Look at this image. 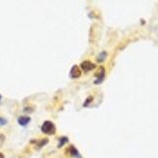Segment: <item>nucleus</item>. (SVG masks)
I'll return each instance as SVG.
<instances>
[{
  "instance_id": "nucleus-5",
  "label": "nucleus",
  "mask_w": 158,
  "mask_h": 158,
  "mask_svg": "<svg viewBox=\"0 0 158 158\" xmlns=\"http://www.w3.org/2000/svg\"><path fill=\"white\" fill-rule=\"evenodd\" d=\"M69 151H70L71 156H77L78 155V151L76 150V148L74 146H70L69 147Z\"/></svg>"
},
{
  "instance_id": "nucleus-7",
  "label": "nucleus",
  "mask_w": 158,
  "mask_h": 158,
  "mask_svg": "<svg viewBox=\"0 0 158 158\" xmlns=\"http://www.w3.org/2000/svg\"><path fill=\"white\" fill-rule=\"evenodd\" d=\"M3 141H4V135H0V145L2 144Z\"/></svg>"
},
{
  "instance_id": "nucleus-1",
  "label": "nucleus",
  "mask_w": 158,
  "mask_h": 158,
  "mask_svg": "<svg viewBox=\"0 0 158 158\" xmlns=\"http://www.w3.org/2000/svg\"><path fill=\"white\" fill-rule=\"evenodd\" d=\"M42 131L44 133H48V135H52L56 131V126L53 125L52 122L46 121L42 126Z\"/></svg>"
},
{
  "instance_id": "nucleus-4",
  "label": "nucleus",
  "mask_w": 158,
  "mask_h": 158,
  "mask_svg": "<svg viewBox=\"0 0 158 158\" xmlns=\"http://www.w3.org/2000/svg\"><path fill=\"white\" fill-rule=\"evenodd\" d=\"M18 121H19V123H20V125L25 126V125H27V123L30 122V118H29V117H20V118H18Z\"/></svg>"
},
{
  "instance_id": "nucleus-2",
  "label": "nucleus",
  "mask_w": 158,
  "mask_h": 158,
  "mask_svg": "<svg viewBox=\"0 0 158 158\" xmlns=\"http://www.w3.org/2000/svg\"><path fill=\"white\" fill-rule=\"evenodd\" d=\"M81 68L83 69L84 71H89V70H92V69L95 68V64L92 63L91 61H89V60H84L81 63Z\"/></svg>"
},
{
  "instance_id": "nucleus-6",
  "label": "nucleus",
  "mask_w": 158,
  "mask_h": 158,
  "mask_svg": "<svg viewBox=\"0 0 158 158\" xmlns=\"http://www.w3.org/2000/svg\"><path fill=\"white\" fill-rule=\"evenodd\" d=\"M65 141H67V138L66 137H62L61 139H60V144H59V146H61Z\"/></svg>"
},
{
  "instance_id": "nucleus-9",
  "label": "nucleus",
  "mask_w": 158,
  "mask_h": 158,
  "mask_svg": "<svg viewBox=\"0 0 158 158\" xmlns=\"http://www.w3.org/2000/svg\"><path fill=\"white\" fill-rule=\"evenodd\" d=\"M0 98H1V97H0Z\"/></svg>"
},
{
  "instance_id": "nucleus-3",
  "label": "nucleus",
  "mask_w": 158,
  "mask_h": 158,
  "mask_svg": "<svg viewBox=\"0 0 158 158\" xmlns=\"http://www.w3.org/2000/svg\"><path fill=\"white\" fill-rule=\"evenodd\" d=\"M80 74H81V71H80V69L78 68L77 65H74L72 68H71V71H70V76L72 78H77L80 76Z\"/></svg>"
},
{
  "instance_id": "nucleus-8",
  "label": "nucleus",
  "mask_w": 158,
  "mask_h": 158,
  "mask_svg": "<svg viewBox=\"0 0 158 158\" xmlns=\"http://www.w3.org/2000/svg\"><path fill=\"white\" fill-rule=\"evenodd\" d=\"M0 158H4V155L2 154V153H0Z\"/></svg>"
}]
</instances>
